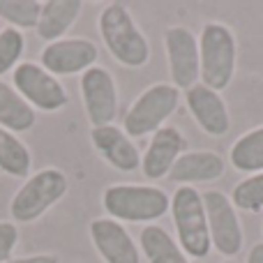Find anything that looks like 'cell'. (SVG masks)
I'll return each instance as SVG.
<instances>
[{
    "label": "cell",
    "instance_id": "obj_23",
    "mask_svg": "<svg viewBox=\"0 0 263 263\" xmlns=\"http://www.w3.org/2000/svg\"><path fill=\"white\" fill-rule=\"evenodd\" d=\"M40 12V0H0V18L12 28H37Z\"/></svg>",
    "mask_w": 263,
    "mask_h": 263
},
{
    "label": "cell",
    "instance_id": "obj_15",
    "mask_svg": "<svg viewBox=\"0 0 263 263\" xmlns=\"http://www.w3.org/2000/svg\"><path fill=\"white\" fill-rule=\"evenodd\" d=\"M227 171V159L215 150H185L173 164L168 180L178 187H194L215 182Z\"/></svg>",
    "mask_w": 263,
    "mask_h": 263
},
{
    "label": "cell",
    "instance_id": "obj_5",
    "mask_svg": "<svg viewBox=\"0 0 263 263\" xmlns=\"http://www.w3.org/2000/svg\"><path fill=\"white\" fill-rule=\"evenodd\" d=\"M182 92L171 83H153L129 104L123 118V132L129 139L153 136L178 111Z\"/></svg>",
    "mask_w": 263,
    "mask_h": 263
},
{
    "label": "cell",
    "instance_id": "obj_16",
    "mask_svg": "<svg viewBox=\"0 0 263 263\" xmlns=\"http://www.w3.org/2000/svg\"><path fill=\"white\" fill-rule=\"evenodd\" d=\"M90 141L97 153L102 155V159L116 171L132 173L141 168V150L136 148L134 139H129L123 132V127H116V125L92 127Z\"/></svg>",
    "mask_w": 263,
    "mask_h": 263
},
{
    "label": "cell",
    "instance_id": "obj_4",
    "mask_svg": "<svg viewBox=\"0 0 263 263\" xmlns=\"http://www.w3.org/2000/svg\"><path fill=\"white\" fill-rule=\"evenodd\" d=\"M171 217L176 227V240L187 259L201 261L210 254L208 217L203 208V196L196 187H178L171 196Z\"/></svg>",
    "mask_w": 263,
    "mask_h": 263
},
{
    "label": "cell",
    "instance_id": "obj_9",
    "mask_svg": "<svg viewBox=\"0 0 263 263\" xmlns=\"http://www.w3.org/2000/svg\"><path fill=\"white\" fill-rule=\"evenodd\" d=\"M81 100L86 116L90 120L92 127H104V125H114L116 116H118V86L116 79L109 69L104 67H90L81 74Z\"/></svg>",
    "mask_w": 263,
    "mask_h": 263
},
{
    "label": "cell",
    "instance_id": "obj_1",
    "mask_svg": "<svg viewBox=\"0 0 263 263\" xmlns=\"http://www.w3.org/2000/svg\"><path fill=\"white\" fill-rule=\"evenodd\" d=\"M100 35L114 60H118L123 67L141 69L150 60V42L129 14L127 5L109 3L100 12Z\"/></svg>",
    "mask_w": 263,
    "mask_h": 263
},
{
    "label": "cell",
    "instance_id": "obj_24",
    "mask_svg": "<svg viewBox=\"0 0 263 263\" xmlns=\"http://www.w3.org/2000/svg\"><path fill=\"white\" fill-rule=\"evenodd\" d=\"M23 46H26V40H23L21 30L16 28L0 30V77L18 63V58L23 55Z\"/></svg>",
    "mask_w": 263,
    "mask_h": 263
},
{
    "label": "cell",
    "instance_id": "obj_14",
    "mask_svg": "<svg viewBox=\"0 0 263 263\" xmlns=\"http://www.w3.org/2000/svg\"><path fill=\"white\" fill-rule=\"evenodd\" d=\"M185 134L173 125H164L150 136V143L145 153L141 155V171L145 178L157 180V178H168L173 164L185 153Z\"/></svg>",
    "mask_w": 263,
    "mask_h": 263
},
{
    "label": "cell",
    "instance_id": "obj_3",
    "mask_svg": "<svg viewBox=\"0 0 263 263\" xmlns=\"http://www.w3.org/2000/svg\"><path fill=\"white\" fill-rule=\"evenodd\" d=\"M199 65L203 86L210 90H227L236 77L238 42L227 23L210 21L201 28L199 35Z\"/></svg>",
    "mask_w": 263,
    "mask_h": 263
},
{
    "label": "cell",
    "instance_id": "obj_7",
    "mask_svg": "<svg viewBox=\"0 0 263 263\" xmlns=\"http://www.w3.org/2000/svg\"><path fill=\"white\" fill-rule=\"evenodd\" d=\"M201 196H203L213 250L227 259L238 256L245 247V231H242V222L229 194H224L222 190H208L201 192Z\"/></svg>",
    "mask_w": 263,
    "mask_h": 263
},
{
    "label": "cell",
    "instance_id": "obj_26",
    "mask_svg": "<svg viewBox=\"0 0 263 263\" xmlns=\"http://www.w3.org/2000/svg\"><path fill=\"white\" fill-rule=\"evenodd\" d=\"M7 263H58V259L51 254H35V256H23V259H12Z\"/></svg>",
    "mask_w": 263,
    "mask_h": 263
},
{
    "label": "cell",
    "instance_id": "obj_28",
    "mask_svg": "<svg viewBox=\"0 0 263 263\" xmlns=\"http://www.w3.org/2000/svg\"><path fill=\"white\" fill-rule=\"evenodd\" d=\"M219 263H238V261H233V259H227V261H219Z\"/></svg>",
    "mask_w": 263,
    "mask_h": 263
},
{
    "label": "cell",
    "instance_id": "obj_6",
    "mask_svg": "<svg viewBox=\"0 0 263 263\" xmlns=\"http://www.w3.org/2000/svg\"><path fill=\"white\" fill-rule=\"evenodd\" d=\"M67 176L60 168H42L35 176L28 178L21 190L14 194L9 213L16 222H35L67 194Z\"/></svg>",
    "mask_w": 263,
    "mask_h": 263
},
{
    "label": "cell",
    "instance_id": "obj_29",
    "mask_svg": "<svg viewBox=\"0 0 263 263\" xmlns=\"http://www.w3.org/2000/svg\"><path fill=\"white\" fill-rule=\"evenodd\" d=\"M261 231H263V227H261Z\"/></svg>",
    "mask_w": 263,
    "mask_h": 263
},
{
    "label": "cell",
    "instance_id": "obj_18",
    "mask_svg": "<svg viewBox=\"0 0 263 263\" xmlns=\"http://www.w3.org/2000/svg\"><path fill=\"white\" fill-rule=\"evenodd\" d=\"M139 252L148 263H196L187 259L178 240L159 224H145L139 233Z\"/></svg>",
    "mask_w": 263,
    "mask_h": 263
},
{
    "label": "cell",
    "instance_id": "obj_17",
    "mask_svg": "<svg viewBox=\"0 0 263 263\" xmlns=\"http://www.w3.org/2000/svg\"><path fill=\"white\" fill-rule=\"evenodd\" d=\"M83 9L81 0H46L42 3L40 21H37V35L44 42H58L74 26Z\"/></svg>",
    "mask_w": 263,
    "mask_h": 263
},
{
    "label": "cell",
    "instance_id": "obj_13",
    "mask_svg": "<svg viewBox=\"0 0 263 263\" xmlns=\"http://www.w3.org/2000/svg\"><path fill=\"white\" fill-rule=\"evenodd\" d=\"M90 240L104 263H141V252L134 238L120 222L97 217L90 222Z\"/></svg>",
    "mask_w": 263,
    "mask_h": 263
},
{
    "label": "cell",
    "instance_id": "obj_10",
    "mask_svg": "<svg viewBox=\"0 0 263 263\" xmlns=\"http://www.w3.org/2000/svg\"><path fill=\"white\" fill-rule=\"evenodd\" d=\"M14 90L32 106L40 111H60L67 104V90L63 83L49 74L42 65L35 63H21L14 69Z\"/></svg>",
    "mask_w": 263,
    "mask_h": 263
},
{
    "label": "cell",
    "instance_id": "obj_22",
    "mask_svg": "<svg viewBox=\"0 0 263 263\" xmlns=\"http://www.w3.org/2000/svg\"><path fill=\"white\" fill-rule=\"evenodd\" d=\"M231 203L240 213H261L263 210V173L242 178L231 190Z\"/></svg>",
    "mask_w": 263,
    "mask_h": 263
},
{
    "label": "cell",
    "instance_id": "obj_12",
    "mask_svg": "<svg viewBox=\"0 0 263 263\" xmlns=\"http://www.w3.org/2000/svg\"><path fill=\"white\" fill-rule=\"evenodd\" d=\"M182 97H185L187 111L194 118V123L208 136L222 139L229 132V127H231V114H229V106L224 102L222 92L210 90L203 83H196L190 90H185Z\"/></svg>",
    "mask_w": 263,
    "mask_h": 263
},
{
    "label": "cell",
    "instance_id": "obj_27",
    "mask_svg": "<svg viewBox=\"0 0 263 263\" xmlns=\"http://www.w3.org/2000/svg\"><path fill=\"white\" fill-rule=\"evenodd\" d=\"M247 263H263V240L252 245V250L247 252Z\"/></svg>",
    "mask_w": 263,
    "mask_h": 263
},
{
    "label": "cell",
    "instance_id": "obj_19",
    "mask_svg": "<svg viewBox=\"0 0 263 263\" xmlns=\"http://www.w3.org/2000/svg\"><path fill=\"white\" fill-rule=\"evenodd\" d=\"M229 164L238 173H263V125L240 134L229 150Z\"/></svg>",
    "mask_w": 263,
    "mask_h": 263
},
{
    "label": "cell",
    "instance_id": "obj_8",
    "mask_svg": "<svg viewBox=\"0 0 263 263\" xmlns=\"http://www.w3.org/2000/svg\"><path fill=\"white\" fill-rule=\"evenodd\" d=\"M164 51H166L171 86L178 90H190L201 79L199 65V37L185 26H171L164 32Z\"/></svg>",
    "mask_w": 263,
    "mask_h": 263
},
{
    "label": "cell",
    "instance_id": "obj_2",
    "mask_svg": "<svg viewBox=\"0 0 263 263\" xmlns=\"http://www.w3.org/2000/svg\"><path fill=\"white\" fill-rule=\"evenodd\" d=\"M102 205H104L106 215L120 224H155L164 215H168L171 196L157 185L118 182V185H109L104 190Z\"/></svg>",
    "mask_w": 263,
    "mask_h": 263
},
{
    "label": "cell",
    "instance_id": "obj_25",
    "mask_svg": "<svg viewBox=\"0 0 263 263\" xmlns=\"http://www.w3.org/2000/svg\"><path fill=\"white\" fill-rule=\"evenodd\" d=\"M18 242V229L12 222H0V263H7Z\"/></svg>",
    "mask_w": 263,
    "mask_h": 263
},
{
    "label": "cell",
    "instance_id": "obj_11",
    "mask_svg": "<svg viewBox=\"0 0 263 263\" xmlns=\"http://www.w3.org/2000/svg\"><path fill=\"white\" fill-rule=\"evenodd\" d=\"M100 51L97 44L86 37H69V40L51 42L42 51V67L53 77H72L83 74L95 67Z\"/></svg>",
    "mask_w": 263,
    "mask_h": 263
},
{
    "label": "cell",
    "instance_id": "obj_21",
    "mask_svg": "<svg viewBox=\"0 0 263 263\" xmlns=\"http://www.w3.org/2000/svg\"><path fill=\"white\" fill-rule=\"evenodd\" d=\"M30 150L16 139V134L0 127V171L14 178H26L30 173Z\"/></svg>",
    "mask_w": 263,
    "mask_h": 263
},
{
    "label": "cell",
    "instance_id": "obj_20",
    "mask_svg": "<svg viewBox=\"0 0 263 263\" xmlns=\"http://www.w3.org/2000/svg\"><path fill=\"white\" fill-rule=\"evenodd\" d=\"M35 125V109L14 90L0 81V127L7 132H28Z\"/></svg>",
    "mask_w": 263,
    "mask_h": 263
}]
</instances>
